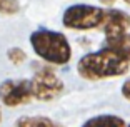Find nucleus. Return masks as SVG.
Instances as JSON below:
<instances>
[{"instance_id": "7ed1b4c3", "label": "nucleus", "mask_w": 130, "mask_h": 127, "mask_svg": "<svg viewBox=\"0 0 130 127\" xmlns=\"http://www.w3.org/2000/svg\"><path fill=\"white\" fill-rule=\"evenodd\" d=\"M105 19V10L100 7L87 4L72 5L63 12V25L67 29H75V30H90L102 25Z\"/></svg>"}, {"instance_id": "39448f33", "label": "nucleus", "mask_w": 130, "mask_h": 127, "mask_svg": "<svg viewBox=\"0 0 130 127\" xmlns=\"http://www.w3.org/2000/svg\"><path fill=\"white\" fill-rule=\"evenodd\" d=\"M34 97L32 80H5L0 84V100L8 107L28 104Z\"/></svg>"}, {"instance_id": "6e6552de", "label": "nucleus", "mask_w": 130, "mask_h": 127, "mask_svg": "<svg viewBox=\"0 0 130 127\" xmlns=\"http://www.w3.org/2000/svg\"><path fill=\"white\" fill-rule=\"evenodd\" d=\"M17 125L22 127H32V125H55L54 120L47 119V117H22L17 120Z\"/></svg>"}, {"instance_id": "f03ea898", "label": "nucleus", "mask_w": 130, "mask_h": 127, "mask_svg": "<svg viewBox=\"0 0 130 127\" xmlns=\"http://www.w3.org/2000/svg\"><path fill=\"white\" fill-rule=\"evenodd\" d=\"M30 44L38 57L55 65H63L72 57L69 40L60 32L45 30V29L37 30L30 35Z\"/></svg>"}, {"instance_id": "2eb2a0df", "label": "nucleus", "mask_w": 130, "mask_h": 127, "mask_svg": "<svg viewBox=\"0 0 130 127\" xmlns=\"http://www.w3.org/2000/svg\"><path fill=\"white\" fill-rule=\"evenodd\" d=\"M125 2H127V4H130V0H125Z\"/></svg>"}, {"instance_id": "ddd939ff", "label": "nucleus", "mask_w": 130, "mask_h": 127, "mask_svg": "<svg viewBox=\"0 0 130 127\" xmlns=\"http://www.w3.org/2000/svg\"><path fill=\"white\" fill-rule=\"evenodd\" d=\"M100 4H103V5H107V7H112V5L115 4V0H100Z\"/></svg>"}, {"instance_id": "0eeeda50", "label": "nucleus", "mask_w": 130, "mask_h": 127, "mask_svg": "<svg viewBox=\"0 0 130 127\" xmlns=\"http://www.w3.org/2000/svg\"><path fill=\"white\" fill-rule=\"evenodd\" d=\"M103 47L112 49V50H115V52H119V54L130 59V34L125 32V34L113 35V37H105Z\"/></svg>"}, {"instance_id": "20e7f679", "label": "nucleus", "mask_w": 130, "mask_h": 127, "mask_svg": "<svg viewBox=\"0 0 130 127\" xmlns=\"http://www.w3.org/2000/svg\"><path fill=\"white\" fill-rule=\"evenodd\" d=\"M32 87H34V97L42 100V102L54 100L63 90L62 80L55 75L54 70H50V69L38 70L32 79Z\"/></svg>"}, {"instance_id": "9b49d317", "label": "nucleus", "mask_w": 130, "mask_h": 127, "mask_svg": "<svg viewBox=\"0 0 130 127\" xmlns=\"http://www.w3.org/2000/svg\"><path fill=\"white\" fill-rule=\"evenodd\" d=\"M19 10L17 0H0V12L4 13H15Z\"/></svg>"}, {"instance_id": "f257e3e1", "label": "nucleus", "mask_w": 130, "mask_h": 127, "mask_svg": "<svg viewBox=\"0 0 130 127\" xmlns=\"http://www.w3.org/2000/svg\"><path fill=\"white\" fill-rule=\"evenodd\" d=\"M130 59L112 49L103 47L99 52L87 54L78 60L77 72L87 80H102V79L119 77L127 74Z\"/></svg>"}, {"instance_id": "f8f14e48", "label": "nucleus", "mask_w": 130, "mask_h": 127, "mask_svg": "<svg viewBox=\"0 0 130 127\" xmlns=\"http://www.w3.org/2000/svg\"><path fill=\"white\" fill-rule=\"evenodd\" d=\"M122 94H123V97H125L127 100H130V79L122 85Z\"/></svg>"}, {"instance_id": "423d86ee", "label": "nucleus", "mask_w": 130, "mask_h": 127, "mask_svg": "<svg viewBox=\"0 0 130 127\" xmlns=\"http://www.w3.org/2000/svg\"><path fill=\"white\" fill-rule=\"evenodd\" d=\"M100 27H102L105 37H113V35L125 34L130 29V15L123 10L108 8V10H105V19H103Z\"/></svg>"}, {"instance_id": "9d476101", "label": "nucleus", "mask_w": 130, "mask_h": 127, "mask_svg": "<svg viewBox=\"0 0 130 127\" xmlns=\"http://www.w3.org/2000/svg\"><path fill=\"white\" fill-rule=\"evenodd\" d=\"M7 57H8V60L13 62V64H22V62L27 59V55H25V52H23L22 49L15 47V49H10L7 52Z\"/></svg>"}, {"instance_id": "1a4fd4ad", "label": "nucleus", "mask_w": 130, "mask_h": 127, "mask_svg": "<svg viewBox=\"0 0 130 127\" xmlns=\"http://www.w3.org/2000/svg\"><path fill=\"white\" fill-rule=\"evenodd\" d=\"M92 124H117V125H125V120L117 116H99L93 119L87 120L85 125H92Z\"/></svg>"}, {"instance_id": "4468645a", "label": "nucleus", "mask_w": 130, "mask_h": 127, "mask_svg": "<svg viewBox=\"0 0 130 127\" xmlns=\"http://www.w3.org/2000/svg\"><path fill=\"white\" fill-rule=\"evenodd\" d=\"M0 122H2V112H0Z\"/></svg>"}]
</instances>
